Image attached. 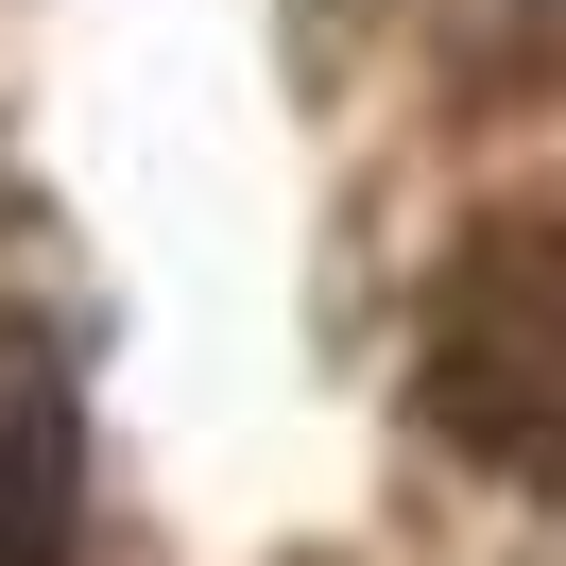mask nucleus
I'll list each match as a JSON object with an SVG mask.
<instances>
[{
    "label": "nucleus",
    "instance_id": "obj_2",
    "mask_svg": "<svg viewBox=\"0 0 566 566\" xmlns=\"http://www.w3.org/2000/svg\"><path fill=\"white\" fill-rule=\"evenodd\" d=\"M70 497H86L70 378L35 344H0V566H70Z\"/></svg>",
    "mask_w": 566,
    "mask_h": 566
},
{
    "label": "nucleus",
    "instance_id": "obj_1",
    "mask_svg": "<svg viewBox=\"0 0 566 566\" xmlns=\"http://www.w3.org/2000/svg\"><path fill=\"white\" fill-rule=\"evenodd\" d=\"M429 412L447 447L566 481V223H497L429 310Z\"/></svg>",
    "mask_w": 566,
    "mask_h": 566
}]
</instances>
